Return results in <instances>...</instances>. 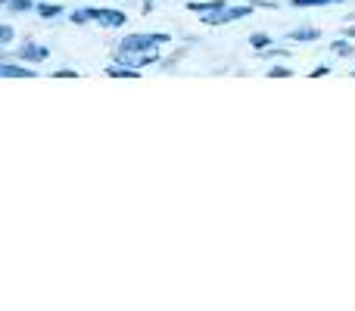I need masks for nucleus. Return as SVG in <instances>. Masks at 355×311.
I'll use <instances>...</instances> for the list:
<instances>
[{
	"label": "nucleus",
	"mask_w": 355,
	"mask_h": 311,
	"mask_svg": "<svg viewBox=\"0 0 355 311\" xmlns=\"http://www.w3.org/2000/svg\"><path fill=\"white\" fill-rule=\"evenodd\" d=\"M153 10V0H144V12H150Z\"/></svg>",
	"instance_id": "20"
},
{
	"label": "nucleus",
	"mask_w": 355,
	"mask_h": 311,
	"mask_svg": "<svg viewBox=\"0 0 355 311\" xmlns=\"http://www.w3.org/2000/svg\"><path fill=\"white\" fill-rule=\"evenodd\" d=\"M290 37H293V41H315V37H318V31L302 28V31H290Z\"/></svg>",
	"instance_id": "10"
},
{
	"label": "nucleus",
	"mask_w": 355,
	"mask_h": 311,
	"mask_svg": "<svg viewBox=\"0 0 355 311\" xmlns=\"http://www.w3.org/2000/svg\"><path fill=\"white\" fill-rule=\"evenodd\" d=\"M72 22L75 25H85V22H94V19H91V12H87V10H75L72 12Z\"/></svg>",
	"instance_id": "12"
},
{
	"label": "nucleus",
	"mask_w": 355,
	"mask_h": 311,
	"mask_svg": "<svg viewBox=\"0 0 355 311\" xmlns=\"http://www.w3.org/2000/svg\"><path fill=\"white\" fill-rule=\"evenodd\" d=\"M334 53H337V56H349V53H352V44L337 41V44H334Z\"/></svg>",
	"instance_id": "14"
},
{
	"label": "nucleus",
	"mask_w": 355,
	"mask_h": 311,
	"mask_svg": "<svg viewBox=\"0 0 355 311\" xmlns=\"http://www.w3.org/2000/svg\"><path fill=\"white\" fill-rule=\"evenodd\" d=\"M352 75H355V72H352Z\"/></svg>",
	"instance_id": "22"
},
{
	"label": "nucleus",
	"mask_w": 355,
	"mask_h": 311,
	"mask_svg": "<svg viewBox=\"0 0 355 311\" xmlns=\"http://www.w3.org/2000/svg\"><path fill=\"white\" fill-rule=\"evenodd\" d=\"M162 44H168V35H128L119 44V53H153Z\"/></svg>",
	"instance_id": "1"
},
{
	"label": "nucleus",
	"mask_w": 355,
	"mask_h": 311,
	"mask_svg": "<svg viewBox=\"0 0 355 311\" xmlns=\"http://www.w3.org/2000/svg\"><path fill=\"white\" fill-rule=\"evenodd\" d=\"M0 75H6V78H35L37 72H31V69H22V66H10V62H3V66H0Z\"/></svg>",
	"instance_id": "7"
},
{
	"label": "nucleus",
	"mask_w": 355,
	"mask_h": 311,
	"mask_svg": "<svg viewBox=\"0 0 355 311\" xmlns=\"http://www.w3.org/2000/svg\"><path fill=\"white\" fill-rule=\"evenodd\" d=\"M159 60V50H153V53H119V62H125V66H150V62Z\"/></svg>",
	"instance_id": "4"
},
{
	"label": "nucleus",
	"mask_w": 355,
	"mask_h": 311,
	"mask_svg": "<svg viewBox=\"0 0 355 311\" xmlns=\"http://www.w3.org/2000/svg\"><path fill=\"white\" fill-rule=\"evenodd\" d=\"M187 10L190 12H218V10H225V0H190L187 3Z\"/></svg>",
	"instance_id": "6"
},
{
	"label": "nucleus",
	"mask_w": 355,
	"mask_h": 311,
	"mask_svg": "<svg viewBox=\"0 0 355 311\" xmlns=\"http://www.w3.org/2000/svg\"><path fill=\"white\" fill-rule=\"evenodd\" d=\"M327 72H331V69H327V66H321V69H315V72H312V78H324Z\"/></svg>",
	"instance_id": "19"
},
{
	"label": "nucleus",
	"mask_w": 355,
	"mask_h": 311,
	"mask_svg": "<svg viewBox=\"0 0 355 311\" xmlns=\"http://www.w3.org/2000/svg\"><path fill=\"white\" fill-rule=\"evenodd\" d=\"M0 41H3V47L12 41V28H10V25H3V28H0Z\"/></svg>",
	"instance_id": "16"
},
{
	"label": "nucleus",
	"mask_w": 355,
	"mask_h": 311,
	"mask_svg": "<svg viewBox=\"0 0 355 311\" xmlns=\"http://www.w3.org/2000/svg\"><path fill=\"white\" fill-rule=\"evenodd\" d=\"M106 75H112V78H141V75H137V69L135 66H125V62L110 66V72H106Z\"/></svg>",
	"instance_id": "8"
},
{
	"label": "nucleus",
	"mask_w": 355,
	"mask_h": 311,
	"mask_svg": "<svg viewBox=\"0 0 355 311\" xmlns=\"http://www.w3.org/2000/svg\"><path fill=\"white\" fill-rule=\"evenodd\" d=\"M37 12H41V16H60V6H56V3H41V6H37Z\"/></svg>",
	"instance_id": "11"
},
{
	"label": "nucleus",
	"mask_w": 355,
	"mask_h": 311,
	"mask_svg": "<svg viewBox=\"0 0 355 311\" xmlns=\"http://www.w3.org/2000/svg\"><path fill=\"white\" fill-rule=\"evenodd\" d=\"M91 12L94 22L106 25V28H119V25H125V12L122 10H87Z\"/></svg>",
	"instance_id": "3"
},
{
	"label": "nucleus",
	"mask_w": 355,
	"mask_h": 311,
	"mask_svg": "<svg viewBox=\"0 0 355 311\" xmlns=\"http://www.w3.org/2000/svg\"><path fill=\"white\" fill-rule=\"evenodd\" d=\"M6 3H10V10H16V12H22V10H31V0H6Z\"/></svg>",
	"instance_id": "13"
},
{
	"label": "nucleus",
	"mask_w": 355,
	"mask_h": 311,
	"mask_svg": "<svg viewBox=\"0 0 355 311\" xmlns=\"http://www.w3.org/2000/svg\"><path fill=\"white\" fill-rule=\"evenodd\" d=\"M53 75H56V78H75L78 72H72V69H60V72H53Z\"/></svg>",
	"instance_id": "18"
},
{
	"label": "nucleus",
	"mask_w": 355,
	"mask_h": 311,
	"mask_svg": "<svg viewBox=\"0 0 355 311\" xmlns=\"http://www.w3.org/2000/svg\"><path fill=\"white\" fill-rule=\"evenodd\" d=\"M50 56L47 47H41V44H22V50H19V60H28V62H44Z\"/></svg>",
	"instance_id": "5"
},
{
	"label": "nucleus",
	"mask_w": 355,
	"mask_h": 311,
	"mask_svg": "<svg viewBox=\"0 0 355 311\" xmlns=\"http://www.w3.org/2000/svg\"><path fill=\"white\" fill-rule=\"evenodd\" d=\"M268 75H271V78H290V75H293V72H290V69H284V66H275Z\"/></svg>",
	"instance_id": "15"
},
{
	"label": "nucleus",
	"mask_w": 355,
	"mask_h": 311,
	"mask_svg": "<svg viewBox=\"0 0 355 311\" xmlns=\"http://www.w3.org/2000/svg\"><path fill=\"white\" fill-rule=\"evenodd\" d=\"M246 12H250V6H231V10H218V12H206L202 16V22L206 25H227V22H234V19H243Z\"/></svg>",
	"instance_id": "2"
},
{
	"label": "nucleus",
	"mask_w": 355,
	"mask_h": 311,
	"mask_svg": "<svg viewBox=\"0 0 355 311\" xmlns=\"http://www.w3.org/2000/svg\"><path fill=\"white\" fill-rule=\"evenodd\" d=\"M293 6H327V3H343V0H290Z\"/></svg>",
	"instance_id": "9"
},
{
	"label": "nucleus",
	"mask_w": 355,
	"mask_h": 311,
	"mask_svg": "<svg viewBox=\"0 0 355 311\" xmlns=\"http://www.w3.org/2000/svg\"><path fill=\"white\" fill-rule=\"evenodd\" d=\"M346 37H355V25H349V28H346Z\"/></svg>",
	"instance_id": "21"
},
{
	"label": "nucleus",
	"mask_w": 355,
	"mask_h": 311,
	"mask_svg": "<svg viewBox=\"0 0 355 311\" xmlns=\"http://www.w3.org/2000/svg\"><path fill=\"white\" fill-rule=\"evenodd\" d=\"M252 47H268V37H265V35H256V37H252Z\"/></svg>",
	"instance_id": "17"
}]
</instances>
